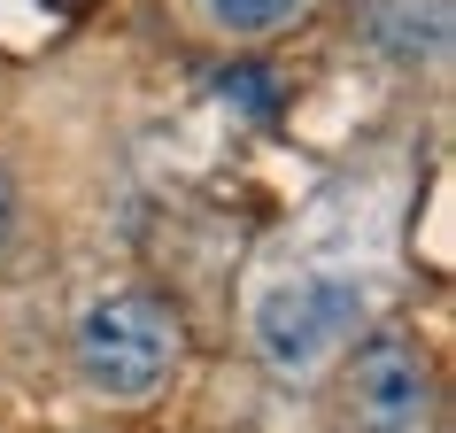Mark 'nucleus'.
<instances>
[{
	"label": "nucleus",
	"mask_w": 456,
	"mask_h": 433,
	"mask_svg": "<svg viewBox=\"0 0 456 433\" xmlns=\"http://www.w3.org/2000/svg\"><path fill=\"white\" fill-rule=\"evenodd\" d=\"M178 348H186L178 310L155 302V294H140V287L109 294V302H94V310L77 317V372H86V387H101L109 403L155 395V387L178 372Z\"/></svg>",
	"instance_id": "obj_1"
},
{
	"label": "nucleus",
	"mask_w": 456,
	"mask_h": 433,
	"mask_svg": "<svg viewBox=\"0 0 456 433\" xmlns=\"http://www.w3.org/2000/svg\"><path fill=\"white\" fill-rule=\"evenodd\" d=\"M363 317H371L363 279L317 271V279H294V287L264 294V310H256V340H264V356L279 364V372H317V364L333 356Z\"/></svg>",
	"instance_id": "obj_2"
},
{
	"label": "nucleus",
	"mask_w": 456,
	"mask_h": 433,
	"mask_svg": "<svg viewBox=\"0 0 456 433\" xmlns=\"http://www.w3.org/2000/svg\"><path fill=\"white\" fill-rule=\"evenodd\" d=\"M348 410L363 433H418L433 410V372L410 333H371L348 364Z\"/></svg>",
	"instance_id": "obj_3"
},
{
	"label": "nucleus",
	"mask_w": 456,
	"mask_h": 433,
	"mask_svg": "<svg viewBox=\"0 0 456 433\" xmlns=\"http://www.w3.org/2000/svg\"><path fill=\"white\" fill-rule=\"evenodd\" d=\"M371 47L403 70L441 62L449 54V0H379L371 8Z\"/></svg>",
	"instance_id": "obj_4"
},
{
	"label": "nucleus",
	"mask_w": 456,
	"mask_h": 433,
	"mask_svg": "<svg viewBox=\"0 0 456 433\" xmlns=\"http://www.w3.org/2000/svg\"><path fill=\"white\" fill-rule=\"evenodd\" d=\"M209 86H216L224 109H240V117H256V124L279 117V70H264V62H224Z\"/></svg>",
	"instance_id": "obj_5"
},
{
	"label": "nucleus",
	"mask_w": 456,
	"mask_h": 433,
	"mask_svg": "<svg viewBox=\"0 0 456 433\" xmlns=\"http://www.w3.org/2000/svg\"><path fill=\"white\" fill-rule=\"evenodd\" d=\"M201 8H209L216 31H279V24H294L310 0H201Z\"/></svg>",
	"instance_id": "obj_6"
},
{
	"label": "nucleus",
	"mask_w": 456,
	"mask_h": 433,
	"mask_svg": "<svg viewBox=\"0 0 456 433\" xmlns=\"http://www.w3.org/2000/svg\"><path fill=\"white\" fill-rule=\"evenodd\" d=\"M16 241V186H8V170H0V248Z\"/></svg>",
	"instance_id": "obj_7"
}]
</instances>
